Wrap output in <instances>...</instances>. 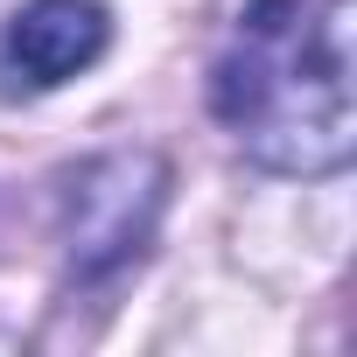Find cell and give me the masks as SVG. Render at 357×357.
Masks as SVG:
<instances>
[{
	"label": "cell",
	"mask_w": 357,
	"mask_h": 357,
	"mask_svg": "<svg viewBox=\"0 0 357 357\" xmlns=\"http://www.w3.org/2000/svg\"><path fill=\"white\" fill-rule=\"evenodd\" d=\"M211 112L273 175H336L357 147L350 0H245L211 63Z\"/></svg>",
	"instance_id": "cell-1"
},
{
	"label": "cell",
	"mask_w": 357,
	"mask_h": 357,
	"mask_svg": "<svg viewBox=\"0 0 357 357\" xmlns=\"http://www.w3.org/2000/svg\"><path fill=\"white\" fill-rule=\"evenodd\" d=\"M168 168L154 154H105L84 161L63 190V252L77 280H105L147 252V231L161 218Z\"/></svg>",
	"instance_id": "cell-2"
},
{
	"label": "cell",
	"mask_w": 357,
	"mask_h": 357,
	"mask_svg": "<svg viewBox=\"0 0 357 357\" xmlns=\"http://www.w3.org/2000/svg\"><path fill=\"white\" fill-rule=\"evenodd\" d=\"M112 43V15L98 0H29V8L8 22V63L50 91V84H70L77 70H91Z\"/></svg>",
	"instance_id": "cell-3"
}]
</instances>
